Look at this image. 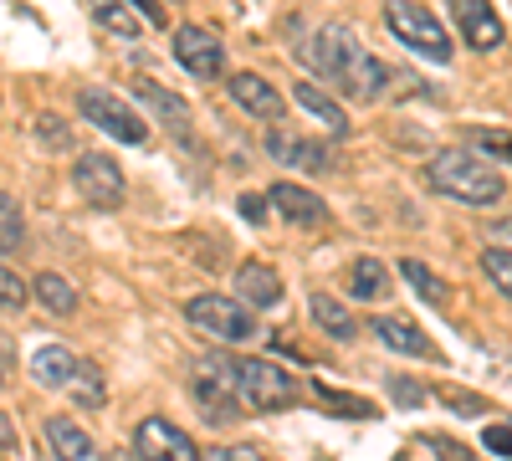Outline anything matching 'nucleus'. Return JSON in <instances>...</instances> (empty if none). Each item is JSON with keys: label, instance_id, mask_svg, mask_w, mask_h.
I'll return each instance as SVG.
<instances>
[{"label": "nucleus", "instance_id": "1", "mask_svg": "<svg viewBox=\"0 0 512 461\" xmlns=\"http://www.w3.org/2000/svg\"><path fill=\"white\" fill-rule=\"evenodd\" d=\"M308 67L318 77H328L338 93H349V98H379L384 88H390V67H384L364 41L349 31V26H323L308 47H303Z\"/></svg>", "mask_w": 512, "mask_h": 461}, {"label": "nucleus", "instance_id": "2", "mask_svg": "<svg viewBox=\"0 0 512 461\" xmlns=\"http://www.w3.org/2000/svg\"><path fill=\"white\" fill-rule=\"evenodd\" d=\"M425 180H431V190H441V195H451L461 205H477V211L482 205H497L507 195L502 175L492 170L487 159L466 154V149H441L431 164H425Z\"/></svg>", "mask_w": 512, "mask_h": 461}, {"label": "nucleus", "instance_id": "3", "mask_svg": "<svg viewBox=\"0 0 512 461\" xmlns=\"http://www.w3.org/2000/svg\"><path fill=\"white\" fill-rule=\"evenodd\" d=\"M226 364H231V390H236V400H241V410H262V415H272V410H287L292 400H297V380L282 369V364H272V359H251V354H226Z\"/></svg>", "mask_w": 512, "mask_h": 461}, {"label": "nucleus", "instance_id": "4", "mask_svg": "<svg viewBox=\"0 0 512 461\" xmlns=\"http://www.w3.org/2000/svg\"><path fill=\"white\" fill-rule=\"evenodd\" d=\"M185 318H190V328H200L205 339H216V344H251L256 333H262V323L251 318V308L241 298H221V292H200V298H190Z\"/></svg>", "mask_w": 512, "mask_h": 461}, {"label": "nucleus", "instance_id": "5", "mask_svg": "<svg viewBox=\"0 0 512 461\" xmlns=\"http://www.w3.org/2000/svg\"><path fill=\"white\" fill-rule=\"evenodd\" d=\"M384 21H390V36L400 47L420 52L425 62H451V36L420 0H384Z\"/></svg>", "mask_w": 512, "mask_h": 461}, {"label": "nucleus", "instance_id": "6", "mask_svg": "<svg viewBox=\"0 0 512 461\" xmlns=\"http://www.w3.org/2000/svg\"><path fill=\"white\" fill-rule=\"evenodd\" d=\"M77 108H82V118H88L93 129H103L108 139H123V144H144V139H149V123L128 108L118 93H108V88H82V93H77Z\"/></svg>", "mask_w": 512, "mask_h": 461}, {"label": "nucleus", "instance_id": "7", "mask_svg": "<svg viewBox=\"0 0 512 461\" xmlns=\"http://www.w3.org/2000/svg\"><path fill=\"white\" fill-rule=\"evenodd\" d=\"M190 390H195L200 415H205L210 426H231L236 415H241V400H236V390H231V364H226V354H205L200 369H195V380H190Z\"/></svg>", "mask_w": 512, "mask_h": 461}, {"label": "nucleus", "instance_id": "8", "mask_svg": "<svg viewBox=\"0 0 512 461\" xmlns=\"http://www.w3.org/2000/svg\"><path fill=\"white\" fill-rule=\"evenodd\" d=\"M72 185L93 211H118L123 205V170L108 154H77L72 159Z\"/></svg>", "mask_w": 512, "mask_h": 461}, {"label": "nucleus", "instance_id": "9", "mask_svg": "<svg viewBox=\"0 0 512 461\" xmlns=\"http://www.w3.org/2000/svg\"><path fill=\"white\" fill-rule=\"evenodd\" d=\"M134 456L139 461H205L195 436L180 431L175 421H164V415H149V421H139L134 431Z\"/></svg>", "mask_w": 512, "mask_h": 461}, {"label": "nucleus", "instance_id": "10", "mask_svg": "<svg viewBox=\"0 0 512 461\" xmlns=\"http://www.w3.org/2000/svg\"><path fill=\"white\" fill-rule=\"evenodd\" d=\"M169 47H175L180 67L195 72V77H221V72H226V47H221V36L205 31V26H175Z\"/></svg>", "mask_w": 512, "mask_h": 461}, {"label": "nucleus", "instance_id": "11", "mask_svg": "<svg viewBox=\"0 0 512 461\" xmlns=\"http://www.w3.org/2000/svg\"><path fill=\"white\" fill-rule=\"evenodd\" d=\"M134 98L164 123L169 134H175L180 144H195V108L180 98V93H169V88H159V82H149V77H139L134 82Z\"/></svg>", "mask_w": 512, "mask_h": 461}, {"label": "nucleus", "instance_id": "12", "mask_svg": "<svg viewBox=\"0 0 512 461\" xmlns=\"http://www.w3.org/2000/svg\"><path fill=\"white\" fill-rule=\"evenodd\" d=\"M226 93H231V103L246 108L251 118H272V123L287 118V98L272 88L267 77H256V72H231V77H226Z\"/></svg>", "mask_w": 512, "mask_h": 461}, {"label": "nucleus", "instance_id": "13", "mask_svg": "<svg viewBox=\"0 0 512 461\" xmlns=\"http://www.w3.org/2000/svg\"><path fill=\"white\" fill-rule=\"evenodd\" d=\"M456 31L466 36V47L477 52H497L502 47V16L492 11V0H451Z\"/></svg>", "mask_w": 512, "mask_h": 461}, {"label": "nucleus", "instance_id": "14", "mask_svg": "<svg viewBox=\"0 0 512 461\" xmlns=\"http://www.w3.org/2000/svg\"><path fill=\"white\" fill-rule=\"evenodd\" d=\"M267 154L282 164V170H303V175H323L328 164H333L328 144L303 139V134H282V129H272V134H267Z\"/></svg>", "mask_w": 512, "mask_h": 461}, {"label": "nucleus", "instance_id": "15", "mask_svg": "<svg viewBox=\"0 0 512 461\" xmlns=\"http://www.w3.org/2000/svg\"><path fill=\"white\" fill-rule=\"evenodd\" d=\"M267 200H272V211H277L282 221H292V226H323V221H328V205H323L313 190H303V185L277 180V185L267 190Z\"/></svg>", "mask_w": 512, "mask_h": 461}, {"label": "nucleus", "instance_id": "16", "mask_svg": "<svg viewBox=\"0 0 512 461\" xmlns=\"http://www.w3.org/2000/svg\"><path fill=\"white\" fill-rule=\"evenodd\" d=\"M47 446H52L57 461H108L98 451V441L82 431L77 421H67V415H52V421H47Z\"/></svg>", "mask_w": 512, "mask_h": 461}, {"label": "nucleus", "instance_id": "17", "mask_svg": "<svg viewBox=\"0 0 512 461\" xmlns=\"http://www.w3.org/2000/svg\"><path fill=\"white\" fill-rule=\"evenodd\" d=\"M236 298L246 308H277L282 303V277L267 262H241L236 267Z\"/></svg>", "mask_w": 512, "mask_h": 461}, {"label": "nucleus", "instance_id": "18", "mask_svg": "<svg viewBox=\"0 0 512 461\" xmlns=\"http://www.w3.org/2000/svg\"><path fill=\"white\" fill-rule=\"evenodd\" d=\"M369 328H374V339H379L384 349H395V354H415V359H436V344L425 339V333H420L415 323H405V318L379 313V318H369Z\"/></svg>", "mask_w": 512, "mask_h": 461}, {"label": "nucleus", "instance_id": "19", "mask_svg": "<svg viewBox=\"0 0 512 461\" xmlns=\"http://www.w3.org/2000/svg\"><path fill=\"white\" fill-rule=\"evenodd\" d=\"M77 369H82V359H77L67 344H41V349L31 354V380H36V385L67 390V385L77 380Z\"/></svg>", "mask_w": 512, "mask_h": 461}, {"label": "nucleus", "instance_id": "20", "mask_svg": "<svg viewBox=\"0 0 512 461\" xmlns=\"http://www.w3.org/2000/svg\"><path fill=\"white\" fill-rule=\"evenodd\" d=\"M292 103H297V108H308V113L323 123V129H328L333 139H344V134H349V113L338 108V103L318 88V82H297V88H292Z\"/></svg>", "mask_w": 512, "mask_h": 461}, {"label": "nucleus", "instance_id": "21", "mask_svg": "<svg viewBox=\"0 0 512 461\" xmlns=\"http://www.w3.org/2000/svg\"><path fill=\"white\" fill-rule=\"evenodd\" d=\"M349 292L359 303H384L395 292V282H390V267H384L379 257H359L354 267H349Z\"/></svg>", "mask_w": 512, "mask_h": 461}, {"label": "nucleus", "instance_id": "22", "mask_svg": "<svg viewBox=\"0 0 512 461\" xmlns=\"http://www.w3.org/2000/svg\"><path fill=\"white\" fill-rule=\"evenodd\" d=\"M88 6H93V21H98L103 31H113V36H123V41H139L144 16L134 11V0H88Z\"/></svg>", "mask_w": 512, "mask_h": 461}, {"label": "nucleus", "instance_id": "23", "mask_svg": "<svg viewBox=\"0 0 512 461\" xmlns=\"http://www.w3.org/2000/svg\"><path fill=\"white\" fill-rule=\"evenodd\" d=\"M308 313H313V323L328 333V339H338V344H349L354 333H359V323H354V313L338 303V298H328V292H313V303H308Z\"/></svg>", "mask_w": 512, "mask_h": 461}, {"label": "nucleus", "instance_id": "24", "mask_svg": "<svg viewBox=\"0 0 512 461\" xmlns=\"http://www.w3.org/2000/svg\"><path fill=\"white\" fill-rule=\"evenodd\" d=\"M31 298L41 303V308H52V313H77V287L62 277V272H36L31 277Z\"/></svg>", "mask_w": 512, "mask_h": 461}, {"label": "nucleus", "instance_id": "25", "mask_svg": "<svg viewBox=\"0 0 512 461\" xmlns=\"http://www.w3.org/2000/svg\"><path fill=\"white\" fill-rule=\"evenodd\" d=\"M313 395H318V405H323L328 415H338V421H374V415H379L364 395H344V390H333V385H323V380H313Z\"/></svg>", "mask_w": 512, "mask_h": 461}, {"label": "nucleus", "instance_id": "26", "mask_svg": "<svg viewBox=\"0 0 512 461\" xmlns=\"http://www.w3.org/2000/svg\"><path fill=\"white\" fill-rule=\"evenodd\" d=\"M400 277H405V282H410V287H415L431 308H446V303H451V287H446L431 267H425L420 257H405V262H400Z\"/></svg>", "mask_w": 512, "mask_h": 461}, {"label": "nucleus", "instance_id": "27", "mask_svg": "<svg viewBox=\"0 0 512 461\" xmlns=\"http://www.w3.org/2000/svg\"><path fill=\"white\" fill-rule=\"evenodd\" d=\"M26 246V221H21V205L11 195H0V251H21Z\"/></svg>", "mask_w": 512, "mask_h": 461}, {"label": "nucleus", "instance_id": "28", "mask_svg": "<svg viewBox=\"0 0 512 461\" xmlns=\"http://www.w3.org/2000/svg\"><path fill=\"white\" fill-rule=\"evenodd\" d=\"M67 390H72L77 405H88V410H103V405H108V390H103V380H98V369H93V364H82V369H77V380H72Z\"/></svg>", "mask_w": 512, "mask_h": 461}, {"label": "nucleus", "instance_id": "29", "mask_svg": "<svg viewBox=\"0 0 512 461\" xmlns=\"http://www.w3.org/2000/svg\"><path fill=\"white\" fill-rule=\"evenodd\" d=\"M482 272L497 282V292L512 303V251H507V246H487V251H482Z\"/></svg>", "mask_w": 512, "mask_h": 461}, {"label": "nucleus", "instance_id": "30", "mask_svg": "<svg viewBox=\"0 0 512 461\" xmlns=\"http://www.w3.org/2000/svg\"><path fill=\"white\" fill-rule=\"evenodd\" d=\"M441 400H446V410L466 415V421H482V415L492 410V400H487V395H477V390H456V385H446V390H441Z\"/></svg>", "mask_w": 512, "mask_h": 461}, {"label": "nucleus", "instance_id": "31", "mask_svg": "<svg viewBox=\"0 0 512 461\" xmlns=\"http://www.w3.org/2000/svg\"><path fill=\"white\" fill-rule=\"evenodd\" d=\"M390 400H395V405H405V410H420L425 400H431V385L410 380V374H390Z\"/></svg>", "mask_w": 512, "mask_h": 461}, {"label": "nucleus", "instance_id": "32", "mask_svg": "<svg viewBox=\"0 0 512 461\" xmlns=\"http://www.w3.org/2000/svg\"><path fill=\"white\" fill-rule=\"evenodd\" d=\"M26 298H31V287L6 267V262H0V308H6V313H16V308H26Z\"/></svg>", "mask_w": 512, "mask_h": 461}, {"label": "nucleus", "instance_id": "33", "mask_svg": "<svg viewBox=\"0 0 512 461\" xmlns=\"http://www.w3.org/2000/svg\"><path fill=\"white\" fill-rule=\"evenodd\" d=\"M466 139H472L482 154H497V159H512V134L507 129H466Z\"/></svg>", "mask_w": 512, "mask_h": 461}, {"label": "nucleus", "instance_id": "34", "mask_svg": "<svg viewBox=\"0 0 512 461\" xmlns=\"http://www.w3.org/2000/svg\"><path fill=\"white\" fill-rule=\"evenodd\" d=\"M420 446H431L436 451V461H472V446H461L456 436H420Z\"/></svg>", "mask_w": 512, "mask_h": 461}, {"label": "nucleus", "instance_id": "35", "mask_svg": "<svg viewBox=\"0 0 512 461\" xmlns=\"http://www.w3.org/2000/svg\"><path fill=\"white\" fill-rule=\"evenodd\" d=\"M482 446L507 461V456H512V426H487V431H482Z\"/></svg>", "mask_w": 512, "mask_h": 461}, {"label": "nucleus", "instance_id": "36", "mask_svg": "<svg viewBox=\"0 0 512 461\" xmlns=\"http://www.w3.org/2000/svg\"><path fill=\"white\" fill-rule=\"evenodd\" d=\"M236 211H241V221L262 226V221H267V195H241V200H236Z\"/></svg>", "mask_w": 512, "mask_h": 461}, {"label": "nucleus", "instance_id": "37", "mask_svg": "<svg viewBox=\"0 0 512 461\" xmlns=\"http://www.w3.org/2000/svg\"><path fill=\"white\" fill-rule=\"evenodd\" d=\"M205 461H262V451L256 446H216Z\"/></svg>", "mask_w": 512, "mask_h": 461}, {"label": "nucleus", "instance_id": "38", "mask_svg": "<svg viewBox=\"0 0 512 461\" xmlns=\"http://www.w3.org/2000/svg\"><path fill=\"white\" fill-rule=\"evenodd\" d=\"M41 129H47V144H57V149L67 144V129H62V123H57L52 113H41V123H36V134H41Z\"/></svg>", "mask_w": 512, "mask_h": 461}, {"label": "nucleus", "instance_id": "39", "mask_svg": "<svg viewBox=\"0 0 512 461\" xmlns=\"http://www.w3.org/2000/svg\"><path fill=\"white\" fill-rule=\"evenodd\" d=\"M21 446V436H16V426H11V415L0 410V451H16Z\"/></svg>", "mask_w": 512, "mask_h": 461}, {"label": "nucleus", "instance_id": "40", "mask_svg": "<svg viewBox=\"0 0 512 461\" xmlns=\"http://www.w3.org/2000/svg\"><path fill=\"white\" fill-rule=\"evenodd\" d=\"M134 11H139L144 21H154V26H164V6H154V0H134Z\"/></svg>", "mask_w": 512, "mask_h": 461}, {"label": "nucleus", "instance_id": "41", "mask_svg": "<svg viewBox=\"0 0 512 461\" xmlns=\"http://www.w3.org/2000/svg\"><path fill=\"white\" fill-rule=\"evenodd\" d=\"M0 364H11V339L0 333Z\"/></svg>", "mask_w": 512, "mask_h": 461}, {"label": "nucleus", "instance_id": "42", "mask_svg": "<svg viewBox=\"0 0 512 461\" xmlns=\"http://www.w3.org/2000/svg\"><path fill=\"white\" fill-rule=\"evenodd\" d=\"M0 385H6V364H0Z\"/></svg>", "mask_w": 512, "mask_h": 461}, {"label": "nucleus", "instance_id": "43", "mask_svg": "<svg viewBox=\"0 0 512 461\" xmlns=\"http://www.w3.org/2000/svg\"><path fill=\"white\" fill-rule=\"evenodd\" d=\"M108 461H128V456H108Z\"/></svg>", "mask_w": 512, "mask_h": 461}]
</instances>
